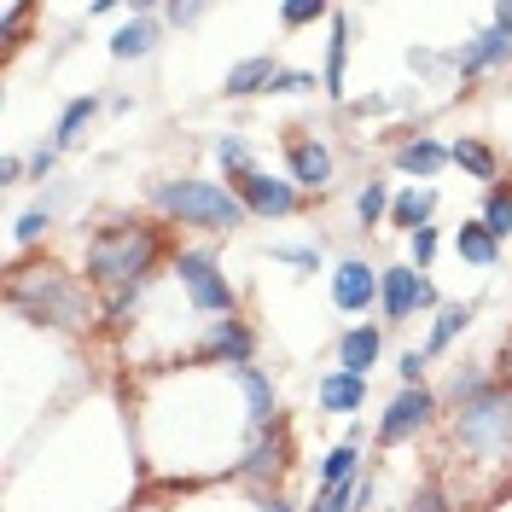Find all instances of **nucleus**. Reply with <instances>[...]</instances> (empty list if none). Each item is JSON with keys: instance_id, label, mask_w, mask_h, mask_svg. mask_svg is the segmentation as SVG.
Segmentation results:
<instances>
[{"instance_id": "obj_6", "label": "nucleus", "mask_w": 512, "mask_h": 512, "mask_svg": "<svg viewBox=\"0 0 512 512\" xmlns=\"http://www.w3.org/2000/svg\"><path fill=\"white\" fill-rule=\"evenodd\" d=\"M507 59H512V6H495V24L448 53V64L460 70V82H472V76H483V70H495Z\"/></svg>"}, {"instance_id": "obj_32", "label": "nucleus", "mask_w": 512, "mask_h": 512, "mask_svg": "<svg viewBox=\"0 0 512 512\" xmlns=\"http://www.w3.org/2000/svg\"><path fill=\"white\" fill-rule=\"evenodd\" d=\"M309 512H355V483H338V489H320Z\"/></svg>"}, {"instance_id": "obj_36", "label": "nucleus", "mask_w": 512, "mask_h": 512, "mask_svg": "<svg viewBox=\"0 0 512 512\" xmlns=\"http://www.w3.org/2000/svg\"><path fill=\"white\" fill-rule=\"evenodd\" d=\"M53 163H59V146L47 140V146H35V152H30V175H35V181H47V175H53Z\"/></svg>"}, {"instance_id": "obj_3", "label": "nucleus", "mask_w": 512, "mask_h": 512, "mask_svg": "<svg viewBox=\"0 0 512 512\" xmlns=\"http://www.w3.org/2000/svg\"><path fill=\"white\" fill-rule=\"evenodd\" d=\"M448 437L460 454H472L483 466H512V379H495L483 396L454 408Z\"/></svg>"}, {"instance_id": "obj_34", "label": "nucleus", "mask_w": 512, "mask_h": 512, "mask_svg": "<svg viewBox=\"0 0 512 512\" xmlns=\"http://www.w3.org/2000/svg\"><path fill=\"white\" fill-rule=\"evenodd\" d=\"M309 88H320V76H309V70H280L274 76V94H309Z\"/></svg>"}, {"instance_id": "obj_26", "label": "nucleus", "mask_w": 512, "mask_h": 512, "mask_svg": "<svg viewBox=\"0 0 512 512\" xmlns=\"http://www.w3.org/2000/svg\"><path fill=\"white\" fill-rule=\"evenodd\" d=\"M355 466H361V448H355V443L326 448V460H320V489H338V483H355Z\"/></svg>"}, {"instance_id": "obj_41", "label": "nucleus", "mask_w": 512, "mask_h": 512, "mask_svg": "<svg viewBox=\"0 0 512 512\" xmlns=\"http://www.w3.org/2000/svg\"><path fill=\"white\" fill-rule=\"evenodd\" d=\"M262 512H297V507H291V501H280V495H268V501H262Z\"/></svg>"}, {"instance_id": "obj_16", "label": "nucleus", "mask_w": 512, "mask_h": 512, "mask_svg": "<svg viewBox=\"0 0 512 512\" xmlns=\"http://www.w3.org/2000/svg\"><path fill=\"white\" fill-rule=\"evenodd\" d=\"M332 41H326V70H320V94L326 99H344V64H350V12L332 6Z\"/></svg>"}, {"instance_id": "obj_30", "label": "nucleus", "mask_w": 512, "mask_h": 512, "mask_svg": "<svg viewBox=\"0 0 512 512\" xmlns=\"http://www.w3.org/2000/svg\"><path fill=\"white\" fill-rule=\"evenodd\" d=\"M320 18H332V6H320V0H291V6H280V24H320Z\"/></svg>"}, {"instance_id": "obj_38", "label": "nucleus", "mask_w": 512, "mask_h": 512, "mask_svg": "<svg viewBox=\"0 0 512 512\" xmlns=\"http://www.w3.org/2000/svg\"><path fill=\"white\" fill-rule=\"evenodd\" d=\"M425 361H431V355H425V350H408V355H402V361H396V373H402V379H408V384H419V373H425Z\"/></svg>"}, {"instance_id": "obj_11", "label": "nucleus", "mask_w": 512, "mask_h": 512, "mask_svg": "<svg viewBox=\"0 0 512 512\" xmlns=\"http://www.w3.org/2000/svg\"><path fill=\"white\" fill-rule=\"evenodd\" d=\"M251 350H256V332L245 320H210V338H204V361H227V367H251Z\"/></svg>"}, {"instance_id": "obj_7", "label": "nucleus", "mask_w": 512, "mask_h": 512, "mask_svg": "<svg viewBox=\"0 0 512 512\" xmlns=\"http://www.w3.org/2000/svg\"><path fill=\"white\" fill-rule=\"evenodd\" d=\"M233 192H239V204L251 210V216H297V204H303V187L291 181V175H262V169H245V175H233Z\"/></svg>"}, {"instance_id": "obj_19", "label": "nucleus", "mask_w": 512, "mask_h": 512, "mask_svg": "<svg viewBox=\"0 0 512 512\" xmlns=\"http://www.w3.org/2000/svg\"><path fill=\"white\" fill-rule=\"evenodd\" d=\"M274 76H280V64L268 59V53H256V59H245V64H233V70H227L222 94H227V99L262 94V88H274Z\"/></svg>"}, {"instance_id": "obj_23", "label": "nucleus", "mask_w": 512, "mask_h": 512, "mask_svg": "<svg viewBox=\"0 0 512 512\" xmlns=\"http://www.w3.org/2000/svg\"><path fill=\"white\" fill-rule=\"evenodd\" d=\"M431 210H437V192H431V187H408V192H396L390 222L408 227V233H419V227H431Z\"/></svg>"}, {"instance_id": "obj_27", "label": "nucleus", "mask_w": 512, "mask_h": 512, "mask_svg": "<svg viewBox=\"0 0 512 512\" xmlns=\"http://www.w3.org/2000/svg\"><path fill=\"white\" fill-rule=\"evenodd\" d=\"M483 227H489L495 239L512 233V181H495V187H489V198H483Z\"/></svg>"}, {"instance_id": "obj_39", "label": "nucleus", "mask_w": 512, "mask_h": 512, "mask_svg": "<svg viewBox=\"0 0 512 512\" xmlns=\"http://www.w3.org/2000/svg\"><path fill=\"white\" fill-rule=\"evenodd\" d=\"M274 256H280V262H297V268H315V262H320L309 245H274Z\"/></svg>"}, {"instance_id": "obj_28", "label": "nucleus", "mask_w": 512, "mask_h": 512, "mask_svg": "<svg viewBox=\"0 0 512 512\" xmlns=\"http://www.w3.org/2000/svg\"><path fill=\"white\" fill-rule=\"evenodd\" d=\"M390 204H396L390 187H384V181H367V187L355 192V216H361V227H379L384 216H390Z\"/></svg>"}, {"instance_id": "obj_24", "label": "nucleus", "mask_w": 512, "mask_h": 512, "mask_svg": "<svg viewBox=\"0 0 512 512\" xmlns=\"http://www.w3.org/2000/svg\"><path fill=\"white\" fill-rule=\"evenodd\" d=\"M94 117H99V99H94V94L70 99V105L59 111V128H53V146H59V152H70V146L82 140V128L94 123Z\"/></svg>"}, {"instance_id": "obj_12", "label": "nucleus", "mask_w": 512, "mask_h": 512, "mask_svg": "<svg viewBox=\"0 0 512 512\" xmlns=\"http://www.w3.org/2000/svg\"><path fill=\"white\" fill-rule=\"evenodd\" d=\"M286 163H291V181H297L303 192H320L326 181H332V152H326L320 140H309V134L286 140Z\"/></svg>"}, {"instance_id": "obj_8", "label": "nucleus", "mask_w": 512, "mask_h": 512, "mask_svg": "<svg viewBox=\"0 0 512 512\" xmlns=\"http://www.w3.org/2000/svg\"><path fill=\"white\" fill-rule=\"evenodd\" d=\"M431 414H437V396H431L425 384H402V390L390 396L384 419H379V443H384V448L408 443L414 431H425V425H431Z\"/></svg>"}, {"instance_id": "obj_18", "label": "nucleus", "mask_w": 512, "mask_h": 512, "mask_svg": "<svg viewBox=\"0 0 512 512\" xmlns=\"http://www.w3.org/2000/svg\"><path fill=\"white\" fill-rule=\"evenodd\" d=\"M233 379H239L245 402H251V425H256V431H268V425L280 419V396H274V379H268V373H256V367H233Z\"/></svg>"}, {"instance_id": "obj_4", "label": "nucleus", "mask_w": 512, "mask_h": 512, "mask_svg": "<svg viewBox=\"0 0 512 512\" xmlns=\"http://www.w3.org/2000/svg\"><path fill=\"white\" fill-rule=\"evenodd\" d=\"M152 204H158L163 216H175V222L187 227H210V233H233V227H245V204H239V192L216 187V181H158L152 187Z\"/></svg>"}, {"instance_id": "obj_20", "label": "nucleus", "mask_w": 512, "mask_h": 512, "mask_svg": "<svg viewBox=\"0 0 512 512\" xmlns=\"http://www.w3.org/2000/svg\"><path fill=\"white\" fill-rule=\"evenodd\" d=\"M454 251H460V262H472V268H495V256H501V239L478 222H460L454 227Z\"/></svg>"}, {"instance_id": "obj_5", "label": "nucleus", "mask_w": 512, "mask_h": 512, "mask_svg": "<svg viewBox=\"0 0 512 512\" xmlns=\"http://www.w3.org/2000/svg\"><path fill=\"white\" fill-rule=\"evenodd\" d=\"M175 274H181V286H187L198 315H222V320L233 315V286H227V274L216 268L210 251H181L175 256Z\"/></svg>"}, {"instance_id": "obj_9", "label": "nucleus", "mask_w": 512, "mask_h": 512, "mask_svg": "<svg viewBox=\"0 0 512 512\" xmlns=\"http://www.w3.org/2000/svg\"><path fill=\"white\" fill-rule=\"evenodd\" d=\"M379 291H384V274L379 268H367L361 256H344V262L332 268V303H338L344 315H367V309H379Z\"/></svg>"}, {"instance_id": "obj_2", "label": "nucleus", "mask_w": 512, "mask_h": 512, "mask_svg": "<svg viewBox=\"0 0 512 512\" xmlns=\"http://www.w3.org/2000/svg\"><path fill=\"white\" fill-rule=\"evenodd\" d=\"M163 256V233L146 222H111V227H94L88 239V280H94L105 297L111 291H128V286H146L152 268Z\"/></svg>"}, {"instance_id": "obj_21", "label": "nucleus", "mask_w": 512, "mask_h": 512, "mask_svg": "<svg viewBox=\"0 0 512 512\" xmlns=\"http://www.w3.org/2000/svg\"><path fill=\"white\" fill-rule=\"evenodd\" d=\"M448 158L460 163V169H466V175H472V181H489V187H495V181H501V158H495V152H489V146H483V140H472V134H460V140H454V146H448Z\"/></svg>"}, {"instance_id": "obj_29", "label": "nucleus", "mask_w": 512, "mask_h": 512, "mask_svg": "<svg viewBox=\"0 0 512 512\" xmlns=\"http://www.w3.org/2000/svg\"><path fill=\"white\" fill-rule=\"evenodd\" d=\"M47 227H53V216H47V204H41V210H24V216L12 222V245H35V239H41Z\"/></svg>"}, {"instance_id": "obj_14", "label": "nucleus", "mask_w": 512, "mask_h": 512, "mask_svg": "<svg viewBox=\"0 0 512 512\" xmlns=\"http://www.w3.org/2000/svg\"><path fill=\"white\" fill-rule=\"evenodd\" d=\"M379 355H384V332L379 326H350V332L338 338V373L367 379V373L379 367Z\"/></svg>"}, {"instance_id": "obj_22", "label": "nucleus", "mask_w": 512, "mask_h": 512, "mask_svg": "<svg viewBox=\"0 0 512 512\" xmlns=\"http://www.w3.org/2000/svg\"><path fill=\"white\" fill-rule=\"evenodd\" d=\"M367 402V379H355V373H326L320 379V408L326 414H355Z\"/></svg>"}, {"instance_id": "obj_33", "label": "nucleus", "mask_w": 512, "mask_h": 512, "mask_svg": "<svg viewBox=\"0 0 512 512\" xmlns=\"http://www.w3.org/2000/svg\"><path fill=\"white\" fill-rule=\"evenodd\" d=\"M408 245H414V268H431V256H437V227H419V233H408Z\"/></svg>"}, {"instance_id": "obj_40", "label": "nucleus", "mask_w": 512, "mask_h": 512, "mask_svg": "<svg viewBox=\"0 0 512 512\" xmlns=\"http://www.w3.org/2000/svg\"><path fill=\"white\" fill-rule=\"evenodd\" d=\"M30 175V158H0V181L12 187V181H24Z\"/></svg>"}, {"instance_id": "obj_15", "label": "nucleus", "mask_w": 512, "mask_h": 512, "mask_svg": "<svg viewBox=\"0 0 512 512\" xmlns=\"http://www.w3.org/2000/svg\"><path fill=\"white\" fill-rule=\"evenodd\" d=\"M158 41H163V24L152 18V6H140L134 18H128L123 30L111 35V59H146V53H158Z\"/></svg>"}, {"instance_id": "obj_31", "label": "nucleus", "mask_w": 512, "mask_h": 512, "mask_svg": "<svg viewBox=\"0 0 512 512\" xmlns=\"http://www.w3.org/2000/svg\"><path fill=\"white\" fill-rule=\"evenodd\" d=\"M216 158H222L233 175H245V169H251V146H245L239 134H222V140H216Z\"/></svg>"}, {"instance_id": "obj_17", "label": "nucleus", "mask_w": 512, "mask_h": 512, "mask_svg": "<svg viewBox=\"0 0 512 512\" xmlns=\"http://www.w3.org/2000/svg\"><path fill=\"white\" fill-rule=\"evenodd\" d=\"M443 163H454V158H448L443 140H431V134H414V140H402V146H396V169H402V175H419V181H431Z\"/></svg>"}, {"instance_id": "obj_25", "label": "nucleus", "mask_w": 512, "mask_h": 512, "mask_svg": "<svg viewBox=\"0 0 512 512\" xmlns=\"http://www.w3.org/2000/svg\"><path fill=\"white\" fill-rule=\"evenodd\" d=\"M472 326V303H443L437 309V320H431V338H425V355H443L460 332Z\"/></svg>"}, {"instance_id": "obj_35", "label": "nucleus", "mask_w": 512, "mask_h": 512, "mask_svg": "<svg viewBox=\"0 0 512 512\" xmlns=\"http://www.w3.org/2000/svg\"><path fill=\"white\" fill-rule=\"evenodd\" d=\"M402 512H448V495L437 489V483H425V489H419V495H414Z\"/></svg>"}, {"instance_id": "obj_10", "label": "nucleus", "mask_w": 512, "mask_h": 512, "mask_svg": "<svg viewBox=\"0 0 512 512\" xmlns=\"http://www.w3.org/2000/svg\"><path fill=\"white\" fill-rule=\"evenodd\" d=\"M379 309L390 320H408L414 309H437V286H431V280H419L414 268H384Z\"/></svg>"}, {"instance_id": "obj_1", "label": "nucleus", "mask_w": 512, "mask_h": 512, "mask_svg": "<svg viewBox=\"0 0 512 512\" xmlns=\"http://www.w3.org/2000/svg\"><path fill=\"white\" fill-rule=\"evenodd\" d=\"M6 303L24 320H35V326H64V332H82L94 320L88 286L76 274H64L59 262H24V268H12Z\"/></svg>"}, {"instance_id": "obj_13", "label": "nucleus", "mask_w": 512, "mask_h": 512, "mask_svg": "<svg viewBox=\"0 0 512 512\" xmlns=\"http://www.w3.org/2000/svg\"><path fill=\"white\" fill-rule=\"evenodd\" d=\"M291 460H286V437L268 425V431H256L251 448H245V460H239V478H251V483H268V478H280Z\"/></svg>"}, {"instance_id": "obj_37", "label": "nucleus", "mask_w": 512, "mask_h": 512, "mask_svg": "<svg viewBox=\"0 0 512 512\" xmlns=\"http://www.w3.org/2000/svg\"><path fill=\"white\" fill-rule=\"evenodd\" d=\"M163 18H169V24H181V30H187V24H198V18H204V6H198V0H187V6H181V0H175V6H163Z\"/></svg>"}]
</instances>
